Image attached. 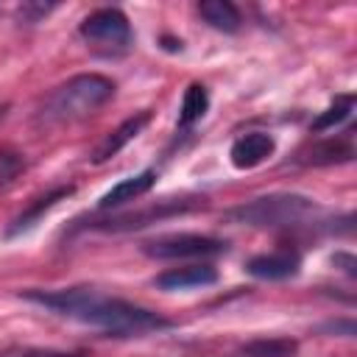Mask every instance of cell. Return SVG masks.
<instances>
[{"instance_id": "5bb4252c", "label": "cell", "mask_w": 357, "mask_h": 357, "mask_svg": "<svg viewBox=\"0 0 357 357\" xmlns=\"http://www.w3.org/2000/svg\"><path fill=\"white\" fill-rule=\"evenodd\" d=\"M198 14L204 17V22L215 31H223V33H234L240 31V22H243V14L234 3L229 0H201L198 3Z\"/></svg>"}, {"instance_id": "5b68a950", "label": "cell", "mask_w": 357, "mask_h": 357, "mask_svg": "<svg viewBox=\"0 0 357 357\" xmlns=\"http://www.w3.org/2000/svg\"><path fill=\"white\" fill-rule=\"evenodd\" d=\"M139 251L151 259H212L229 251V243L212 234L178 231L139 243Z\"/></svg>"}, {"instance_id": "3957f363", "label": "cell", "mask_w": 357, "mask_h": 357, "mask_svg": "<svg viewBox=\"0 0 357 357\" xmlns=\"http://www.w3.org/2000/svg\"><path fill=\"white\" fill-rule=\"evenodd\" d=\"M310 212H315L312 198L298 195V192H271V195H259V198L231 206L223 218L229 223H240V226L282 229V226L298 223Z\"/></svg>"}, {"instance_id": "30bf717a", "label": "cell", "mask_w": 357, "mask_h": 357, "mask_svg": "<svg viewBox=\"0 0 357 357\" xmlns=\"http://www.w3.org/2000/svg\"><path fill=\"white\" fill-rule=\"evenodd\" d=\"M273 151H276V139L268 131H248V134H240L231 142L229 162L237 170H251V167L262 165L265 159H271Z\"/></svg>"}, {"instance_id": "7a4b0ae2", "label": "cell", "mask_w": 357, "mask_h": 357, "mask_svg": "<svg viewBox=\"0 0 357 357\" xmlns=\"http://www.w3.org/2000/svg\"><path fill=\"white\" fill-rule=\"evenodd\" d=\"M114 95V81L100 75V73H81L59 84L56 89L47 92V98L39 106V120L45 123H64V120H78L100 106H106Z\"/></svg>"}, {"instance_id": "4fadbf2b", "label": "cell", "mask_w": 357, "mask_h": 357, "mask_svg": "<svg viewBox=\"0 0 357 357\" xmlns=\"http://www.w3.org/2000/svg\"><path fill=\"white\" fill-rule=\"evenodd\" d=\"M351 159H354V142H351V134H346V137H332V139H321L310 145L298 162L321 167V165H343Z\"/></svg>"}, {"instance_id": "ac0fdd59", "label": "cell", "mask_w": 357, "mask_h": 357, "mask_svg": "<svg viewBox=\"0 0 357 357\" xmlns=\"http://www.w3.org/2000/svg\"><path fill=\"white\" fill-rule=\"evenodd\" d=\"M0 357H86V351H64V349H42V346H8Z\"/></svg>"}, {"instance_id": "ffe728a7", "label": "cell", "mask_w": 357, "mask_h": 357, "mask_svg": "<svg viewBox=\"0 0 357 357\" xmlns=\"http://www.w3.org/2000/svg\"><path fill=\"white\" fill-rule=\"evenodd\" d=\"M53 8H56V3H36V0H28V3H20V6H17V20H20L22 25H36V22H42Z\"/></svg>"}, {"instance_id": "7402d4cb", "label": "cell", "mask_w": 357, "mask_h": 357, "mask_svg": "<svg viewBox=\"0 0 357 357\" xmlns=\"http://www.w3.org/2000/svg\"><path fill=\"white\" fill-rule=\"evenodd\" d=\"M3 112H6V109H0V117H3Z\"/></svg>"}, {"instance_id": "44dd1931", "label": "cell", "mask_w": 357, "mask_h": 357, "mask_svg": "<svg viewBox=\"0 0 357 357\" xmlns=\"http://www.w3.org/2000/svg\"><path fill=\"white\" fill-rule=\"evenodd\" d=\"M332 265L340 268L346 276H357V259H354V254H349V251H335V254H332Z\"/></svg>"}, {"instance_id": "ba28073f", "label": "cell", "mask_w": 357, "mask_h": 357, "mask_svg": "<svg viewBox=\"0 0 357 357\" xmlns=\"http://www.w3.org/2000/svg\"><path fill=\"white\" fill-rule=\"evenodd\" d=\"M301 271V254L290 251V248H279L271 254H254L245 262V273L262 282H282V279H293Z\"/></svg>"}, {"instance_id": "52a82bcc", "label": "cell", "mask_w": 357, "mask_h": 357, "mask_svg": "<svg viewBox=\"0 0 357 357\" xmlns=\"http://www.w3.org/2000/svg\"><path fill=\"white\" fill-rule=\"evenodd\" d=\"M73 192H75V184H59V187H50L47 192H42V195H36L17 218H11V223H8L6 231H3V237H6V240H14V237H22L25 231L36 229V223H42V218H45L56 204H61L64 198H70Z\"/></svg>"}, {"instance_id": "7c38bea8", "label": "cell", "mask_w": 357, "mask_h": 357, "mask_svg": "<svg viewBox=\"0 0 357 357\" xmlns=\"http://www.w3.org/2000/svg\"><path fill=\"white\" fill-rule=\"evenodd\" d=\"M156 184V170H142L137 176H128L123 181H117L112 190H106L100 198H98V209H114V206H123V204H131L137 198H142L151 187Z\"/></svg>"}, {"instance_id": "2e32d148", "label": "cell", "mask_w": 357, "mask_h": 357, "mask_svg": "<svg viewBox=\"0 0 357 357\" xmlns=\"http://www.w3.org/2000/svg\"><path fill=\"white\" fill-rule=\"evenodd\" d=\"M351 112H354V95H351V92H343V95H337V98L310 123V131H315V134H321V131H335V128H340V126L351 117Z\"/></svg>"}, {"instance_id": "277c9868", "label": "cell", "mask_w": 357, "mask_h": 357, "mask_svg": "<svg viewBox=\"0 0 357 357\" xmlns=\"http://www.w3.org/2000/svg\"><path fill=\"white\" fill-rule=\"evenodd\" d=\"M78 33L98 56H106V59L126 56L134 45V28L128 17L114 6H103L86 14L84 22L78 25Z\"/></svg>"}, {"instance_id": "6da1fadb", "label": "cell", "mask_w": 357, "mask_h": 357, "mask_svg": "<svg viewBox=\"0 0 357 357\" xmlns=\"http://www.w3.org/2000/svg\"><path fill=\"white\" fill-rule=\"evenodd\" d=\"M20 298L36 307H45L61 318L100 329L106 337H145V335L176 326L170 318H165L156 310L139 307L134 301L109 296L95 287H59V290L28 287V290H20Z\"/></svg>"}, {"instance_id": "8992f818", "label": "cell", "mask_w": 357, "mask_h": 357, "mask_svg": "<svg viewBox=\"0 0 357 357\" xmlns=\"http://www.w3.org/2000/svg\"><path fill=\"white\" fill-rule=\"evenodd\" d=\"M204 195H192V198H165L142 212H126V215H114L109 220H98L92 223V229H100V231H131V229H142V226H151V223H159L165 218H173V215H184V212H192L198 206H204Z\"/></svg>"}, {"instance_id": "9a60e30c", "label": "cell", "mask_w": 357, "mask_h": 357, "mask_svg": "<svg viewBox=\"0 0 357 357\" xmlns=\"http://www.w3.org/2000/svg\"><path fill=\"white\" fill-rule=\"evenodd\" d=\"M206 112H209V89L195 81V84H190V86L184 89L181 109H178V128H181V131L192 128Z\"/></svg>"}, {"instance_id": "8fae6325", "label": "cell", "mask_w": 357, "mask_h": 357, "mask_svg": "<svg viewBox=\"0 0 357 357\" xmlns=\"http://www.w3.org/2000/svg\"><path fill=\"white\" fill-rule=\"evenodd\" d=\"M148 123H151V112H137L134 117L123 120L114 131H109V134L95 145V151H92L89 162H92V165H103V162H109V159H112V156H117V153H120L131 139H137Z\"/></svg>"}, {"instance_id": "e0dca14e", "label": "cell", "mask_w": 357, "mask_h": 357, "mask_svg": "<svg viewBox=\"0 0 357 357\" xmlns=\"http://www.w3.org/2000/svg\"><path fill=\"white\" fill-rule=\"evenodd\" d=\"M298 340L293 337H254L240 346V357H296Z\"/></svg>"}, {"instance_id": "9c48e42d", "label": "cell", "mask_w": 357, "mask_h": 357, "mask_svg": "<svg viewBox=\"0 0 357 357\" xmlns=\"http://www.w3.org/2000/svg\"><path fill=\"white\" fill-rule=\"evenodd\" d=\"M218 282V268L209 262H190L178 268H167L153 276V287L176 293V290H195V287H209Z\"/></svg>"}, {"instance_id": "d6986e66", "label": "cell", "mask_w": 357, "mask_h": 357, "mask_svg": "<svg viewBox=\"0 0 357 357\" xmlns=\"http://www.w3.org/2000/svg\"><path fill=\"white\" fill-rule=\"evenodd\" d=\"M22 170H25L22 153H17V151H11V148L0 151V187H8Z\"/></svg>"}]
</instances>
